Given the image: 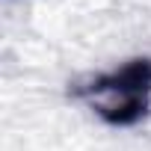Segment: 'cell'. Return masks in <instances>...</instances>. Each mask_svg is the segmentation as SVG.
Here are the masks:
<instances>
[{
  "instance_id": "1",
  "label": "cell",
  "mask_w": 151,
  "mask_h": 151,
  "mask_svg": "<svg viewBox=\"0 0 151 151\" xmlns=\"http://www.w3.org/2000/svg\"><path fill=\"white\" fill-rule=\"evenodd\" d=\"M83 98L101 119L113 124L136 122L151 101V62L136 59L113 74L92 80V86L83 89Z\"/></svg>"
}]
</instances>
